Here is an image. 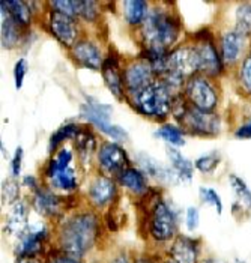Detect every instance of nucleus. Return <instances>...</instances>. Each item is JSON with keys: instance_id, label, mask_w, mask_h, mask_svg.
<instances>
[{"instance_id": "43", "label": "nucleus", "mask_w": 251, "mask_h": 263, "mask_svg": "<svg viewBox=\"0 0 251 263\" xmlns=\"http://www.w3.org/2000/svg\"><path fill=\"white\" fill-rule=\"evenodd\" d=\"M24 185H27L29 188H32V190H33V193H35L36 190H40V188L36 186V181H35V178H32V176H26V178H24Z\"/></svg>"}, {"instance_id": "7", "label": "nucleus", "mask_w": 251, "mask_h": 263, "mask_svg": "<svg viewBox=\"0 0 251 263\" xmlns=\"http://www.w3.org/2000/svg\"><path fill=\"white\" fill-rule=\"evenodd\" d=\"M157 80L152 66L146 61H140L129 65L124 71V84L129 95L145 89L150 83Z\"/></svg>"}, {"instance_id": "24", "label": "nucleus", "mask_w": 251, "mask_h": 263, "mask_svg": "<svg viewBox=\"0 0 251 263\" xmlns=\"http://www.w3.org/2000/svg\"><path fill=\"white\" fill-rule=\"evenodd\" d=\"M124 14L126 21L129 24H140L146 20L147 17V3L142 0H128L124 2Z\"/></svg>"}, {"instance_id": "14", "label": "nucleus", "mask_w": 251, "mask_h": 263, "mask_svg": "<svg viewBox=\"0 0 251 263\" xmlns=\"http://www.w3.org/2000/svg\"><path fill=\"white\" fill-rule=\"evenodd\" d=\"M29 208L24 202H15L11 206V211L6 217V232L12 236H21L27 230Z\"/></svg>"}, {"instance_id": "3", "label": "nucleus", "mask_w": 251, "mask_h": 263, "mask_svg": "<svg viewBox=\"0 0 251 263\" xmlns=\"http://www.w3.org/2000/svg\"><path fill=\"white\" fill-rule=\"evenodd\" d=\"M171 89L163 80L157 79L145 89L132 93V104L134 107L145 116L163 119L171 111L173 95Z\"/></svg>"}, {"instance_id": "9", "label": "nucleus", "mask_w": 251, "mask_h": 263, "mask_svg": "<svg viewBox=\"0 0 251 263\" xmlns=\"http://www.w3.org/2000/svg\"><path fill=\"white\" fill-rule=\"evenodd\" d=\"M50 30L65 47H74L77 40V24L74 18L53 11L50 15Z\"/></svg>"}, {"instance_id": "37", "label": "nucleus", "mask_w": 251, "mask_h": 263, "mask_svg": "<svg viewBox=\"0 0 251 263\" xmlns=\"http://www.w3.org/2000/svg\"><path fill=\"white\" fill-rule=\"evenodd\" d=\"M199 221H200V215H199V209L191 206L187 209V215H185V224L188 230H196L199 227Z\"/></svg>"}, {"instance_id": "4", "label": "nucleus", "mask_w": 251, "mask_h": 263, "mask_svg": "<svg viewBox=\"0 0 251 263\" xmlns=\"http://www.w3.org/2000/svg\"><path fill=\"white\" fill-rule=\"evenodd\" d=\"M82 116L86 121L93 123L100 131H103L104 134L110 136L111 139L118 140V142H124L128 139V134L124 128L111 123L110 116H111V107L105 105V104H100L98 101L93 100H87V102L82 104Z\"/></svg>"}, {"instance_id": "47", "label": "nucleus", "mask_w": 251, "mask_h": 263, "mask_svg": "<svg viewBox=\"0 0 251 263\" xmlns=\"http://www.w3.org/2000/svg\"><path fill=\"white\" fill-rule=\"evenodd\" d=\"M238 263H242V262H238Z\"/></svg>"}, {"instance_id": "23", "label": "nucleus", "mask_w": 251, "mask_h": 263, "mask_svg": "<svg viewBox=\"0 0 251 263\" xmlns=\"http://www.w3.org/2000/svg\"><path fill=\"white\" fill-rule=\"evenodd\" d=\"M48 178H50V181H51L54 188L62 190V191H74L77 188V183H79L75 170L71 165L50 173Z\"/></svg>"}, {"instance_id": "11", "label": "nucleus", "mask_w": 251, "mask_h": 263, "mask_svg": "<svg viewBox=\"0 0 251 263\" xmlns=\"http://www.w3.org/2000/svg\"><path fill=\"white\" fill-rule=\"evenodd\" d=\"M103 77H104L105 86L111 90V93L118 100H124L125 95V84H124V76L119 69V61L116 56H107L103 63Z\"/></svg>"}, {"instance_id": "46", "label": "nucleus", "mask_w": 251, "mask_h": 263, "mask_svg": "<svg viewBox=\"0 0 251 263\" xmlns=\"http://www.w3.org/2000/svg\"><path fill=\"white\" fill-rule=\"evenodd\" d=\"M170 263H176V262H170Z\"/></svg>"}, {"instance_id": "41", "label": "nucleus", "mask_w": 251, "mask_h": 263, "mask_svg": "<svg viewBox=\"0 0 251 263\" xmlns=\"http://www.w3.org/2000/svg\"><path fill=\"white\" fill-rule=\"evenodd\" d=\"M48 263H79V260L74 257H69V256H56V257L50 259Z\"/></svg>"}, {"instance_id": "42", "label": "nucleus", "mask_w": 251, "mask_h": 263, "mask_svg": "<svg viewBox=\"0 0 251 263\" xmlns=\"http://www.w3.org/2000/svg\"><path fill=\"white\" fill-rule=\"evenodd\" d=\"M17 263H41L38 256H21L17 259Z\"/></svg>"}, {"instance_id": "35", "label": "nucleus", "mask_w": 251, "mask_h": 263, "mask_svg": "<svg viewBox=\"0 0 251 263\" xmlns=\"http://www.w3.org/2000/svg\"><path fill=\"white\" fill-rule=\"evenodd\" d=\"M80 15L87 21L95 20V17L98 15V3H95V2H82Z\"/></svg>"}, {"instance_id": "26", "label": "nucleus", "mask_w": 251, "mask_h": 263, "mask_svg": "<svg viewBox=\"0 0 251 263\" xmlns=\"http://www.w3.org/2000/svg\"><path fill=\"white\" fill-rule=\"evenodd\" d=\"M236 32L244 36L251 33V3H242L236 9Z\"/></svg>"}, {"instance_id": "5", "label": "nucleus", "mask_w": 251, "mask_h": 263, "mask_svg": "<svg viewBox=\"0 0 251 263\" xmlns=\"http://www.w3.org/2000/svg\"><path fill=\"white\" fill-rule=\"evenodd\" d=\"M185 95L189 104H192L194 108L205 111V113H212V110L217 107V92L210 86V83L206 79L196 76L191 77L187 83Z\"/></svg>"}, {"instance_id": "18", "label": "nucleus", "mask_w": 251, "mask_h": 263, "mask_svg": "<svg viewBox=\"0 0 251 263\" xmlns=\"http://www.w3.org/2000/svg\"><path fill=\"white\" fill-rule=\"evenodd\" d=\"M137 160H139L143 172L146 173L147 176L157 178V179H161V181H168V182H173V179H176V182H179V179H178L173 168H166L163 164H160L157 160L147 157L146 154H140L137 157Z\"/></svg>"}, {"instance_id": "16", "label": "nucleus", "mask_w": 251, "mask_h": 263, "mask_svg": "<svg viewBox=\"0 0 251 263\" xmlns=\"http://www.w3.org/2000/svg\"><path fill=\"white\" fill-rule=\"evenodd\" d=\"M245 45V36L239 32H229L221 36V56L226 63H235Z\"/></svg>"}, {"instance_id": "32", "label": "nucleus", "mask_w": 251, "mask_h": 263, "mask_svg": "<svg viewBox=\"0 0 251 263\" xmlns=\"http://www.w3.org/2000/svg\"><path fill=\"white\" fill-rule=\"evenodd\" d=\"M18 191H20V186H18V182L15 179H8L6 182H3V185H2V200H3V203L14 204L17 197H18Z\"/></svg>"}, {"instance_id": "19", "label": "nucleus", "mask_w": 251, "mask_h": 263, "mask_svg": "<svg viewBox=\"0 0 251 263\" xmlns=\"http://www.w3.org/2000/svg\"><path fill=\"white\" fill-rule=\"evenodd\" d=\"M33 204L36 208V211L45 215V217H54L57 215L59 209H61V197L56 196L51 191L47 190H36L35 196H33Z\"/></svg>"}, {"instance_id": "20", "label": "nucleus", "mask_w": 251, "mask_h": 263, "mask_svg": "<svg viewBox=\"0 0 251 263\" xmlns=\"http://www.w3.org/2000/svg\"><path fill=\"white\" fill-rule=\"evenodd\" d=\"M171 256L176 263H197V242L189 238H178L171 247Z\"/></svg>"}, {"instance_id": "15", "label": "nucleus", "mask_w": 251, "mask_h": 263, "mask_svg": "<svg viewBox=\"0 0 251 263\" xmlns=\"http://www.w3.org/2000/svg\"><path fill=\"white\" fill-rule=\"evenodd\" d=\"M196 50H197L199 59H200V71H205L206 74H210V76L220 74L221 61L218 58V53H217L214 44L210 41L203 40L196 47Z\"/></svg>"}, {"instance_id": "31", "label": "nucleus", "mask_w": 251, "mask_h": 263, "mask_svg": "<svg viewBox=\"0 0 251 263\" xmlns=\"http://www.w3.org/2000/svg\"><path fill=\"white\" fill-rule=\"evenodd\" d=\"M75 142H77L75 144H77V149L82 154V157L83 155L89 157L93 152V149H95V137L89 131L80 129L79 134L75 136Z\"/></svg>"}, {"instance_id": "45", "label": "nucleus", "mask_w": 251, "mask_h": 263, "mask_svg": "<svg viewBox=\"0 0 251 263\" xmlns=\"http://www.w3.org/2000/svg\"><path fill=\"white\" fill-rule=\"evenodd\" d=\"M137 263H149V262H146V260H140V262H137Z\"/></svg>"}, {"instance_id": "40", "label": "nucleus", "mask_w": 251, "mask_h": 263, "mask_svg": "<svg viewBox=\"0 0 251 263\" xmlns=\"http://www.w3.org/2000/svg\"><path fill=\"white\" fill-rule=\"evenodd\" d=\"M236 137H241V139H251V121L247 122L245 125H242V126L236 131Z\"/></svg>"}, {"instance_id": "1", "label": "nucleus", "mask_w": 251, "mask_h": 263, "mask_svg": "<svg viewBox=\"0 0 251 263\" xmlns=\"http://www.w3.org/2000/svg\"><path fill=\"white\" fill-rule=\"evenodd\" d=\"M98 233V220L93 214L84 212L72 217L63 226L61 242L66 256L80 259L95 245Z\"/></svg>"}, {"instance_id": "25", "label": "nucleus", "mask_w": 251, "mask_h": 263, "mask_svg": "<svg viewBox=\"0 0 251 263\" xmlns=\"http://www.w3.org/2000/svg\"><path fill=\"white\" fill-rule=\"evenodd\" d=\"M5 6L8 8L9 14L12 15V18L18 23V26H29L32 21V12L29 9V3L26 2H18V0H11L6 2L3 0Z\"/></svg>"}, {"instance_id": "48", "label": "nucleus", "mask_w": 251, "mask_h": 263, "mask_svg": "<svg viewBox=\"0 0 251 263\" xmlns=\"http://www.w3.org/2000/svg\"><path fill=\"white\" fill-rule=\"evenodd\" d=\"M214 263H217V262H214Z\"/></svg>"}, {"instance_id": "10", "label": "nucleus", "mask_w": 251, "mask_h": 263, "mask_svg": "<svg viewBox=\"0 0 251 263\" xmlns=\"http://www.w3.org/2000/svg\"><path fill=\"white\" fill-rule=\"evenodd\" d=\"M48 236V230L45 226L27 227V230L20 236V242L17 245V254L21 256H36L44 250V242Z\"/></svg>"}, {"instance_id": "13", "label": "nucleus", "mask_w": 251, "mask_h": 263, "mask_svg": "<svg viewBox=\"0 0 251 263\" xmlns=\"http://www.w3.org/2000/svg\"><path fill=\"white\" fill-rule=\"evenodd\" d=\"M114 197H116V183L110 178L101 176L90 183L89 199L95 206H105L113 202Z\"/></svg>"}, {"instance_id": "30", "label": "nucleus", "mask_w": 251, "mask_h": 263, "mask_svg": "<svg viewBox=\"0 0 251 263\" xmlns=\"http://www.w3.org/2000/svg\"><path fill=\"white\" fill-rule=\"evenodd\" d=\"M54 11L65 14L71 18L80 15V11H82V2L79 0H56V2H51Z\"/></svg>"}, {"instance_id": "21", "label": "nucleus", "mask_w": 251, "mask_h": 263, "mask_svg": "<svg viewBox=\"0 0 251 263\" xmlns=\"http://www.w3.org/2000/svg\"><path fill=\"white\" fill-rule=\"evenodd\" d=\"M118 181L126 186L129 191H132L134 194H145L147 190V183L145 175L134 168V167H128L124 172H121L118 175Z\"/></svg>"}, {"instance_id": "17", "label": "nucleus", "mask_w": 251, "mask_h": 263, "mask_svg": "<svg viewBox=\"0 0 251 263\" xmlns=\"http://www.w3.org/2000/svg\"><path fill=\"white\" fill-rule=\"evenodd\" d=\"M20 41V26L12 18L8 8L2 2V45L12 48Z\"/></svg>"}, {"instance_id": "36", "label": "nucleus", "mask_w": 251, "mask_h": 263, "mask_svg": "<svg viewBox=\"0 0 251 263\" xmlns=\"http://www.w3.org/2000/svg\"><path fill=\"white\" fill-rule=\"evenodd\" d=\"M26 72H27V62L24 61V59H20L15 63V66H14V77H15L17 89H21L24 77H26Z\"/></svg>"}, {"instance_id": "2", "label": "nucleus", "mask_w": 251, "mask_h": 263, "mask_svg": "<svg viewBox=\"0 0 251 263\" xmlns=\"http://www.w3.org/2000/svg\"><path fill=\"white\" fill-rule=\"evenodd\" d=\"M181 26L176 18L163 11H153L143 21V40L146 48L166 51L179 36Z\"/></svg>"}, {"instance_id": "34", "label": "nucleus", "mask_w": 251, "mask_h": 263, "mask_svg": "<svg viewBox=\"0 0 251 263\" xmlns=\"http://www.w3.org/2000/svg\"><path fill=\"white\" fill-rule=\"evenodd\" d=\"M220 155L218 154H210V155H205V157H202V158H199L197 161H196V167L200 170V172H203V173H209L212 170H215L217 168V165H218V162H220Z\"/></svg>"}, {"instance_id": "22", "label": "nucleus", "mask_w": 251, "mask_h": 263, "mask_svg": "<svg viewBox=\"0 0 251 263\" xmlns=\"http://www.w3.org/2000/svg\"><path fill=\"white\" fill-rule=\"evenodd\" d=\"M167 154L170 161L173 164V170H175L179 182H191V178H192V164H191V161H188L187 158H184L182 154L178 149H175V147H168Z\"/></svg>"}, {"instance_id": "28", "label": "nucleus", "mask_w": 251, "mask_h": 263, "mask_svg": "<svg viewBox=\"0 0 251 263\" xmlns=\"http://www.w3.org/2000/svg\"><path fill=\"white\" fill-rule=\"evenodd\" d=\"M230 185L238 197V200L241 202L242 206H245L247 209H251V190L247 186V183L244 182L241 178L231 175L230 176Z\"/></svg>"}, {"instance_id": "44", "label": "nucleus", "mask_w": 251, "mask_h": 263, "mask_svg": "<svg viewBox=\"0 0 251 263\" xmlns=\"http://www.w3.org/2000/svg\"><path fill=\"white\" fill-rule=\"evenodd\" d=\"M111 263H129V260H128V257H126V256H124V254H122V256L116 257V259H114V260H113Z\"/></svg>"}, {"instance_id": "6", "label": "nucleus", "mask_w": 251, "mask_h": 263, "mask_svg": "<svg viewBox=\"0 0 251 263\" xmlns=\"http://www.w3.org/2000/svg\"><path fill=\"white\" fill-rule=\"evenodd\" d=\"M149 232L157 241H167L176 232V215L167 203L157 202L150 212Z\"/></svg>"}, {"instance_id": "8", "label": "nucleus", "mask_w": 251, "mask_h": 263, "mask_svg": "<svg viewBox=\"0 0 251 263\" xmlns=\"http://www.w3.org/2000/svg\"><path fill=\"white\" fill-rule=\"evenodd\" d=\"M98 161L104 172L119 175L125 168L131 167L126 152L122 146L116 143H104L98 151Z\"/></svg>"}, {"instance_id": "33", "label": "nucleus", "mask_w": 251, "mask_h": 263, "mask_svg": "<svg viewBox=\"0 0 251 263\" xmlns=\"http://www.w3.org/2000/svg\"><path fill=\"white\" fill-rule=\"evenodd\" d=\"M200 199L202 202L206 203V204H210L212 208L217 209L218 214L223 212V203H221V199L218 196V193L212 188H200Z\"/></svg>"}, {"instance_id": "27", "label": "nucleus", "mask_w": 251, "mask_h": 263, "mask_svg": "<svg viewBox=\"0 0 251 263\" xmlns=\"http://www.w3.org/2000/svg\"><path fill=\"white\" fill-rule=\"evenodd\" d=\"M80 128L75 125V123H68V125H63L62 128H59L50 139V152L56 151L57 146L63 142V140H68V139H75V136L79 134Z\"/></svg>"}, {"instance_id": "12", "label": "nucleus", "mask_w": 251, "mask_h": 263, "mask_svg": "<svg viewBox=\"0 0 251 263\" xmlns=\"http://www.w3.org/2000/svg\"><path fill=\"white\" fill-rule=\"evenodd\" d=\"M72 56L80 65H83L84 68H89V69H100L103 68V63H104L100 48L92 41H79L72 47Z\"/></svg>"}, {"instance_id": "29", "label": "nucleus", "mask_w": 251, "mask_h": 263, "mask_svg": "<svg viewBox=\"0 0 251 263\" xmlns=\"http://www.w3.org/2000/svg\"><path fill=\"white\" fill-rule=\"evenodd\" d=\"M157 134H158V137H161L163 140H166L171 146H184L185 144L182 131L173 125H164Z\"/></svg>"}, {"instance_id": "38", "label": "nucleus", "mask_w": 251, "mask_h": 263, "mask_svg": "<svg viewBox=\"0 0 251 263\" xmlns=\"http://www.w3.org/2000/svg\"><path fill=\"white\" fill-rule=\"evenodd\" d=\"M241 79H242L244 86L251 92V53L248 54V58L244 61L242 71H241Z\"/></svg>"}, {"instance_id": "39", "label": "nucleus", "mask_w": 251, "mask_h": 263, "mask_svg": "<svg viewBox=\"0 0 251 263\" xmlns=\"http://www.w3.org/2000/svg\"><path fill=\"white\" fill-rule=\"evenodd\" d=\"M21 165H23V149L17 147L15 149V154H14V158L11 160V170H12V175L14 176H18L20 175Z\"/></svg>"}]
</instances>
